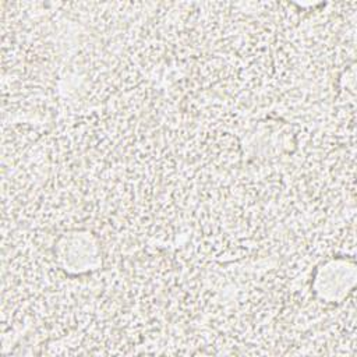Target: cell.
Here are the masks:
<instances>
[{
	"label": "cell",
	"instance_id": "cell-1",
	"mask_svg": "<svg viewBox=\"0 0 357 357\" xmlns=\"http://www.w3.org/2000/svg\"><path fill=\"white\" fill-rule=\"evenodd\" d=\"M59 245V259L63 262V269L68 272L82 273L89 271L92 262L98 255L96 245H93V237L82 236L81 245L78 250L75 231L70 236H63Z\"/></svg>",
	"mask_w": 357,
	"mask_h": 357
}]
</instances>
